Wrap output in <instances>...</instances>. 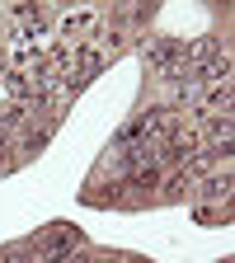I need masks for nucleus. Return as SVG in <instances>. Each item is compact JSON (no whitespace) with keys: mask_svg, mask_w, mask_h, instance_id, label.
<instances>
[]
</instances>
